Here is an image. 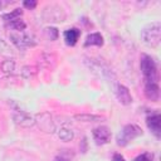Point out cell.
I'll list each match as a JSON object with an SVG mask.
<instances>
[{
	"label": "cell",
	"mask_w": 161,
	"mask_h": 161,
	"mask_svg": "<svg viewBox=\"0 0 161 161\" xmlns=\"http://www.w3.org/2000/svg\"><path fill=\"white\" fill-rule=\"evenodd\" d=\"M140 68L143 75L145 83H158V70L157 64L153 58L148 54H141Z\"/></svg>",
	"instance_id": "1"
},
{
	"label": "cell",
	"mask_w": 161,
	"mask_h": 161,
	"mask_svg": "<svg viewBox=\"0 0 161 161\" xmlns=\"http://www.w3.org/2000/svg\"><path fill=\"white\" fill-rule=\"evenodd\" d=\"M141 40L151 48H156L161 40V23L155 21L141 30Z\"/></svg>",
	"instance_id": "2"
},
{
	"label": "cell",
	"mask_w": 161,
	"mask_h": 161,
	"mask_svg": "<svg viewBox=\"0 0 161 161\" xmlns=\"http://www.w3.org/2000/svg\"><path fill=\"white\" fill-rule=\"evenodd\" d=\"M142 135V130L137 125H126L121 130V132L117 135V145L118 146H126L135 138Z\"/></svg>",
	"instance_id": "3"
},
{
	"label": "cell",
	"mask_w": 161,
	"mask_h": 161,
	"mask_svg": "<svg viewBox=\"0 0 161 161\" xmlns=\"http://www.w3.org/2000/svg\"><path fill=\"white\" fill-rule=\"evenodd\" d=\"M10 39L13 44H15L19 49H25L29 47H34L36 44L35 38L25 31H13L10 33Z\"/></svg>",
	"instance_id": "4"
},
{
	"label": "cell",
	"mask_w": 161,
	"mask_h": 161,
	"mask_svg": "<svg viewBox=\"0 0 161 161\" xmlns=\"http://www.w3.org/2000/svg\"><path fill=\"white\" fill-rule=\"evenodd\" d=\"M146 125H147L148 130L157 138H160V136H161V114H160V112L157 109L151 111L146 116Z\"/></svg>",
	"instance_id": "5"
},
{
	"label": "cell",
	"mask_w": 161,
	"mask_h": 161,
	"mask_svg": "<svg viewBox=\"0 0 161 161\" xmlns=\"http://www.w3.org/2000/svg\"><path fill=\"white\" fill-rule=\"evenodd\" d=\"M13 119L18 126L25 127V128H29L35 125V117L20 109H15V112L13 113Z\"/></svg>",
	"instance_id": "6"
},
{
	"label": "cell",
	"mask_w": 161,
	"mask_h": 161,
	"mask_svg": "<svg viewBox=\"0 0 161 161\" xmlns=\"http://www.w3.org/2000/svg\"><path fill=\"white\" fill-rule=\"evenodd\" d=\"M92 137L96 145H106L111 140V131L106 126H98L93 128L92 131Z\"/></svg>",
	"instance_id": "7"
},
{
	"label": "cell",
	"mask_w": 161,
	"mask_h": 161,
	"mask_svg": "<svg viewBox=\"0 0 161 161\" xmlns=\"http://www.w3.org/2000/svg\"><path fill=\"white\" fill-rule=\"evenodd\" d=\"M35 123L45 132H54L55 131V126L54 122L52 121V116L48 112H42L39 114L35 116Z\"/></svg>",
	"instance_id": "8"
},
{
	"label": "cell",
	"mask_w": 161,
	"mask_h": 161,
	"mask_svg": "<svg viewBox=\"0 0 161 161\" xmlns=\"http://www.w3.org/2000/svg\"><path fill=\"white\" fill-rule=\"evenodd\" d=\"M114 94L118 99V102L123 106H128L132 103V96L128 91V88L123 84H117L116 89H114Z\"/></svg>",
	"instance_id": "9"
},
{
	"label": "cell",
	"mask_w": 161,
	"mask_h": 161,
	"mask_svg": "<svg viewBox=\"0 0 161 161\" xmlns=\"http://www.w3.org/2000/svg\"><path fill=\"white\" fill-rule=\"evenodd\" d=\"M145 96L147 99L152 102H157L160 99V87L158 83H145Z\"/></svg>",
	"instance_id": "10"
},
{
	"label": "cell",
	"mask_w": 161,
	"mask_h": 161,
	"mask_svg": "<svg viewBox=\"0 0 161 161\" xmlns=\"http://www.w3.org/2000/svg\"><path fill=\"white\" fill-rule=\"evenodd\" d=\"M79 35H80V30L77 29V28H72V29H68L64 31L63 36H64V40H65V44L67 45H75V43L78 42L79 39Z\"/></svg>",
	"instance_id": "11"
},
{
	"label": "cell",
	"mask_w": 161,
	"mask_h": 161,
	"mask_svg": "<svg viewBox=\"0 0 161 161\" xmlns=\"http://www.w3.org/2000/svg\"><path fill=\"white\" fill-rule=\"evenodd\" d=\"M103 36L101 35V33H91L87 35L86 40H84V47H102L103 45Z\"/></svg>",
	"instance_id": "12"
},
{
	"label": "cell",
	"mask_w": 161,
	"mask_h": 161,
	"mask_svg": "<svg viewBox=\"0 0 161 161\" xmlns=\"http://www.w3.org/2000/svg\"><path fill=\"white\" fill-rule=\"evenodd\" d=\"M57 135H58V137H59L62 141H65V142L72 141L73 137H74L73 130L69 128V127H67V126H62L60 128H58V130H57Z\"/></svg>",
	"instance_id": "13"
},
{
	"label": "cell",
	"mask_w": 161,
	"mask_h": 161,
	"mask_svg": "<svg viewBox=\"0 0 161 161\" xmlns=\"http://www.w3.org/2000/svg\"><path fill=\"white\" fill-rule=\"evenodd\" d=\"M74 118L82 122H99V121H104V117L102 116H97V114H89V113H79V114H74Z\"/></svg>",
	"instance_id": "14"
},
{
	"label": "cell",
	"mask_w": 161,
	"mask_h": 161,
	"mask_svg": "<svg viewBox=\"0 0 161 161\" xmlns=\"http://www.w3.org/2000/svg\"><path fill=\"white\" fill-rule=\"evenodd\" d=\"M21 14H23V10H21V9H14L13 11H10V13H8V14H4V15H3V19H4L5 21L10 23V21H13V20H15V19H19V18L21 16Z\"/></svg>",
	"instance_id": "15"
},
{
	"label": "cell",
	"mask_w": 161,
	"mask_h": 161,
	"mask_svg": "<svg viewBox=\"0 0 161 161\" xmlns=\"http://www.w3.org/2000/svg\"><path fill=\"white\" fill-rule=\"evenodd\" d=\"M8 24H9V26H10L11 29H14L15 31H24L25 28H26V24H25L20 18H19V19H15V20L8 23Z\"/></svg>",
	"instance_id": "16"
},
{
	"label": "cell",
	"mask_w": 161,
	"mask_h": 161,
	"mask_svg": "<svg viewBox=\"0 0 161 161\" xmlns=\"http://www.w3.org/2000/svg\"><path fill=\"white\" fill-rule=\"evenodd\" d=\"M3 70H4L5 73L13 74L14 70H15V63H14V60H10V59L5 60V62L3 63Z\"/></svg>",
	"instance_id": "17"
},
{
	"label": "cell",
	"mask_w": 161,
	"mask_h": 161,
	"mask_svg": "<svg viewBox=\"0 0 161 161\" xmlns=\"http://www.w3.org/2000/svg\"><path fill=\"white\" fill-rule=\"evenodd\" d=\"M133 161H153V155L150 152H143L133 158Z\"/></svg>",
	"instance_id": "18"
},
{
	"label": "cell",
	"mask_w": 161,
	"mask_h": 161,
	"mask_svg": "<svg viewBox=\"0 0 161 161\" xmlns=\"http://www.w3.org/2000/svg\"><path fill=\"white\" fill-rule=\"evenodd\" d=\"M0 54L11 55V49L8 47V44H6L4 40H0Z\"/></svg>",
	"instance_id": "19"
},
{
	"label": "cell",
	"mask_w": 161,
	"mask_h": 161,
	"mask_svg": "<svg viewBox=\"0 0 161 161\" xmlns=\"http://www.w3.org/2000/svg\"><path fill=\"white\" fill-rule=\"evenodd\" d=\"M45 31L48 33L50 40H55V39L58 38V29H57V28H47Z\"/></svg>",
	"instance_id": "20"
},
{
	"label": "cell",
	"mask_w": 161,
	"mask_h": 161,
	"mask_svg": "<svg viewBox=\"0 0 161 161\" xmlns=\"http://www.w3.org/2000/svg\"><path fill=\"white\" fill-rule=\"evenodd\" d=\"M23 5H24V8H26L29 10H33V9L36 8V1L35 0H25L23 3Z\"/></svg>",
	"instance_id": "21"
},
{
	"label": "cell",
	"mask_w": 161,
	"mask_h": 161,
	"mask_svg": "<svg viewBox=\"0 0 161 161\" xmlns=\"http://www.w3.org/2000/svg\"><path fill=\"white\" fill-rule=\"evenodd\" d=\"M53 161H70V158L69 157H67L65 155H58V156H55L54 157V160Z\"/></svg>",
	"instance_id": "22"
},
{
	"label": "cell",
	"mask_w": 161,
	"mask_h": 161,
	"mask_svg": "<svg viewBox=\"0 0 161 161\" xmlns=\"http://www.w3.org/2000/svg\"><path fill=\"white\" fill-rule=\"evenodd\" d=\"M112 161H126V160H125V157H123L121 153H114Z\"/></svg>",
	"instance_id": "23"
},
{
	"label": "cell",
	"mask_w": 161,
	"mask_h": 161,
	"mask_svg": "<svg viewBox=\"0 0 161 161\" xmlns=\"http://www.w3.org/2000/svg\"><path fill=\"white\" fill-rule=\"evenodd\" d=\"M0 8H1V3H0Z\"/></svg>",
	"instance_id": "24"
}]
</instances>
